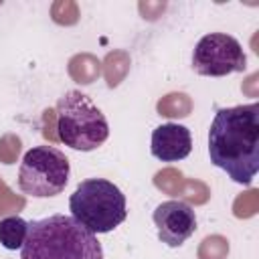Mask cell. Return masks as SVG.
I'll return each instance as SVG.
<instances>
[{
    "mask_svg": "<svg viewBox=\"0 0 259 259\" xmlns=\"http://www.w3.org/2000/svg\"><path fill=\"white\" fill-rule=\"evenodd\" d=\"M210 162L237 184H251L259 172V103L217 109L208 130Z\"/></svg>",
    "mask_w": 259,
    "mask_h": 259,
    "instance_id": "1",
    "label": "cell"
},
{
    "mask_svg": "<svg viewBox=\"0 0 259 259\" xmlns=\"http://www.w3.org/2000/svg\"><path fill=\"white\" fill-rule=\"evenodd\" d=\"M20 259H103V249L71 214H51L28 223Z\"/></svg>",
    "mask_w": 259,
    "mask_h": 259,
    "instance_id": "2",
    "label": "cell"
},
{
    "mask_svg": "<svg viewBox=\"0 0 259 259\" xmlns=\"http://www.w3.org/2000/svg\"><path fill=\"white\" fill-rule=\"evenodd\" d=\"M71 217L93 235L119 227L127 217L125 194L105 178H87L77 184L69 198Z\"/></svg>",
    "mask_w": 259,
    "mask_h": 259,
    "instance_id": "3",
    "label": "cell"
},
{
    "mask_svg": "<svg viewBox=\"0 0 259 259\" xmlns=\"http://www.w3.org/2000/svg\"><path fill=\"white\" fill-rule=\"evenodd\" d=\"M57 136L73 150L91 152L107 140L109 123L89 95L73 89L57 101Z\"/></svg>",
    "mask_w": 259,
    "mask_h": 259,
    "instance_id": "4",
    "label": "cell"
},
{
    "mask_svg": "<svg viewBox=\"0 0 259 259\" xmlns=\"http://www.w3.org/2000/svg\"><path fill=\"white\" fill-rule=\"evenodd\" d=\"M71 166L67 156L53 146L30 148L18 168V188L34 198L57 196L69 182Z\"/></svg>",
    "mask_w": 259,
    "mask_h": 259,
    "instance_id": "5",
    "label": "cell"
},
{
    "mask_svg": "<svg viewBox=\"0 0 259 259\" xmlns=\"http://www.w3.org/2000/svg\"><path fill=\"white\" fill-rule=\"evenodd\" d=\"M192 69L202 77H225L247 69L241 42L225 32L204 34L192 53Z\"/></svg>",
    "mask_w": 259,
    "mask_h": 259,
    "instance_id": "6",
    "label": "cell"
},
{
    "mask_svg": "<svg viewBox=\"0 0 259 259\" xmlns=\"http://www.w3.org/2000/svg\"><path fill=\"white\" fill-rule=\"evenodd\" d=\"M152 219L158 229V239L168 247L184 245L196 231L194 208L184 200H166L158 204Z\"/></svg>",
    "mask_w": 259,
    "mask_h": 259,
    "instance_id": "7",
    "label": "cell"
},
{
    "mask_svg": "<svg viewBox=\"0 0 259 259\" xmlns=\"http://www.w3.org/2000/svg\"><path fill=\"white\" fill-rule=\"evenodd\" d=\"M192 150V136L186 125L162 123L152 132L150 152L160 162H180Z\"/></svg>",
    "mask_w": 259,
    "mask_h": 259,
    "instance_id": "8",
    "label": "cell"
},
{
    "mask_svg": "<svg viewBox=\"0 0 259 259\" xmlns=\"http://www.w3.org/2000/svg\"><path fill=\"white\" fill-rule=\"evenodd\" d=\"M26 233H28V223L18 214H12L0 221V245L8 251L20 249L24 245Z\"/></svg>",
    "mask_w": 259,
    "mask_h": 259,
    "instance_id": "9",
    "label": "cell"
}]
</instances>
